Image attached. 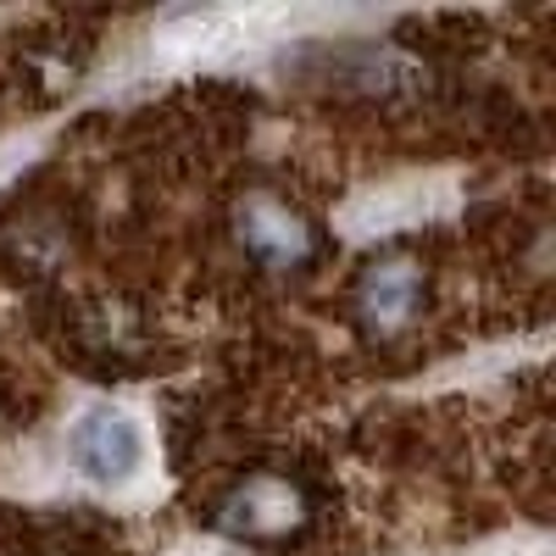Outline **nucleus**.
Wrapping results in <instances>:
<instances>
[{
  "mask_svg": "<svg viewBox=\"0 0 556 556\" xmlns=\"http://www.w3.org/2000/svg\"><path fill=\"white\" fill-rule=\"evenodd\" d=\"M312 518V495L285 473H256L217 506V529L235 540H295Z\"/></svg>",
  "mask_w": 556,
  "mask_h": 556,
  "instance_id": "1",
  "label": "nucleus"
},
{
  "mask_svg": "<svg viewBox=\"0 0 556 556\" xmlns=\"http://www.w3.org/2000/svg\"><path fill=\"white\" fill-rule=\"evenodd\" d=\"M67 456H73V468L89 479V484H128L139 473V456H146V440H139V424L101 401V406H89L73 417V429H67Z\"/></svg>",
  "mask_w": 556,
  "mask_h": 556,
  "instance_id": "2",
  "label": "nucleus"
},
{
  "mask_svg": "<svg viewBox=\"0 0 556 556\" xmlns=\"http://www.w3.org/2000/svg\"><path fill=\"white\" fill-rule=\"evenodd\" d=\"M235 235L262 273H301L317 256V228L278 195H251L235 217Z\"/></svg>",
  "mask_w": 556,
  "mask_h": 556,
  "instance_id": "3",
  "label": "nucleus"
},
{
  "mask_svg": "<svg viewBox=\"0 0 556 556\" xmlns=\"http://www.w3.org/2000/svg\"><path fill=\"white\" fill-rule=\"evenodd\" d=\"M424 306V267L412 256H374L356 278V312L374 334H395Z\"/></svg>",
  "mask_w": 556,
  "mask_h": 556,
  "instance_id": "4",
  "label": "nucleus"
}]
</instances>
